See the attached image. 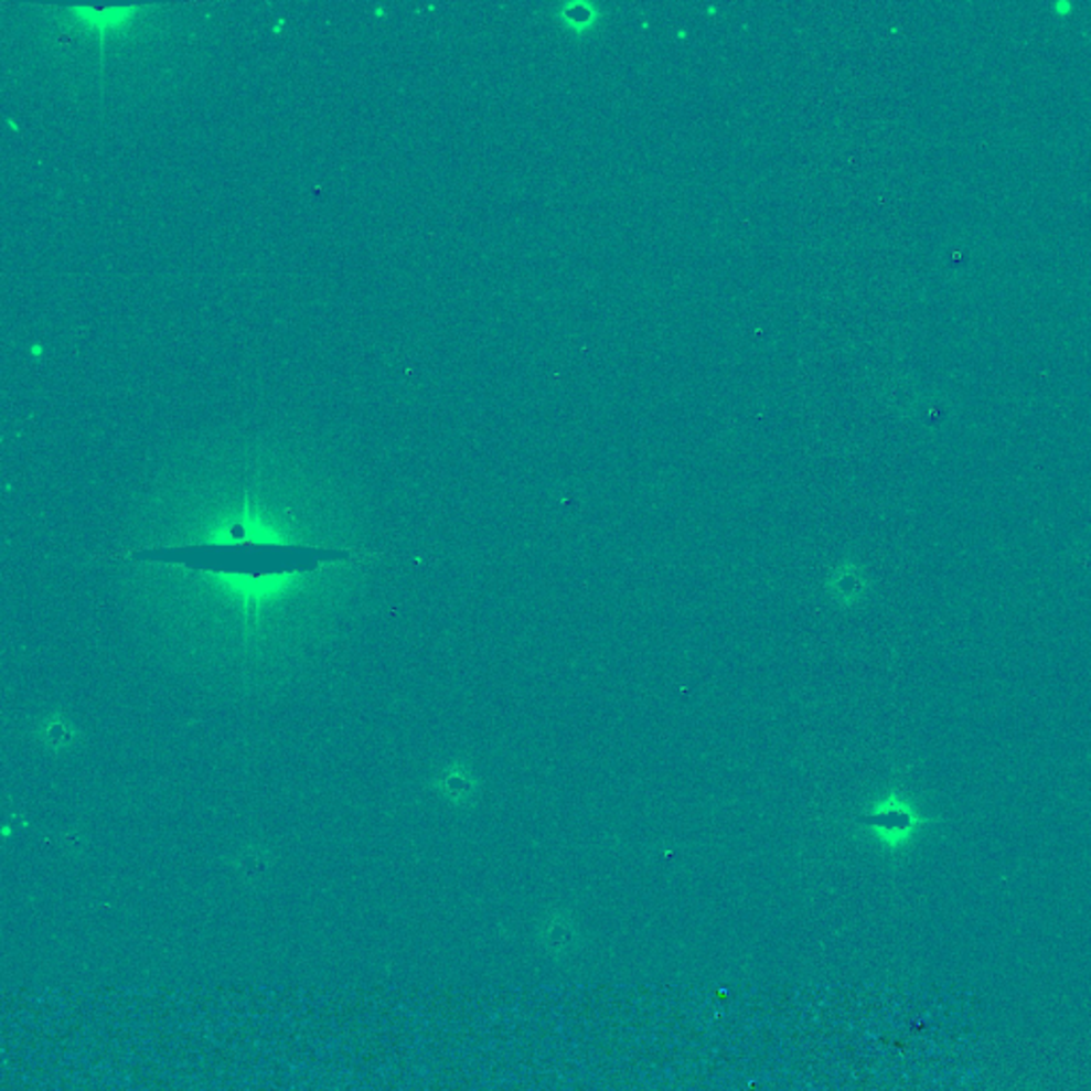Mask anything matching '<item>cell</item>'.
Wrapping results in <instances>:
<instances>
[{"instance_id": "6da1fadb", "label": "cell", "mask_w": 1091, "mask_h": 1091, "mask_svg": "<svg viewBox=\"0 0 1091 1091\" xmlns=\"http://www.w3.org/2000/svg\"><path fill=\"white\" fill-rule=\"evenodd\" d=\"M923 821L926 819H921L917 812L908 809L898 798H891L887 804H883L878 811H874L868 816V825L889 844L905 842Z\"/></svg>"}]
</instances>
